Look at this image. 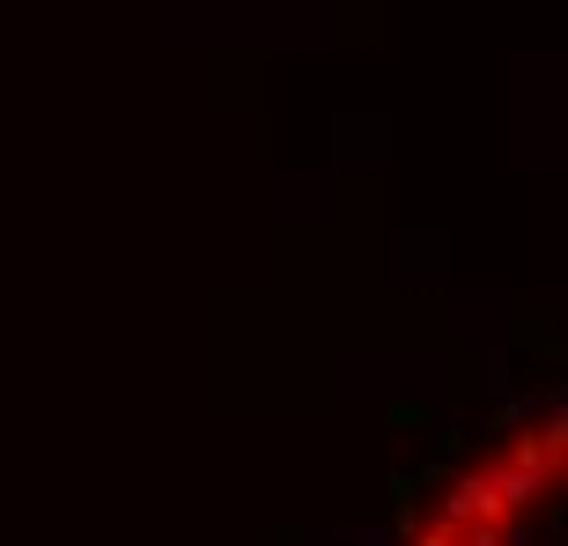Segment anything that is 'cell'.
I'll use <instances>...</instances> for the list:
<instances>
[{"label": "cell", "mask_w": 568, "mask_h": 546, "mask_svg": "<svg viewBox=\"0 0 568 546\" xmlns=\"http://www.w3.org/2000/svg\"><path fill=\"white\" fill-rule=\"evenodd\" d=\"M406 546H568L561 400L487 436V451H473L406 525Z\"/></svg>", "instance_id": "6da1fadb"}]
</instances>
